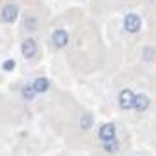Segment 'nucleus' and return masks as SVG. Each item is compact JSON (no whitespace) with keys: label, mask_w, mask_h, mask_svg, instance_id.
<instances>
[{"label":"nucleus","mask_w":156,"mask_h":156,"mask_svg":"<svg viewBox=\"0 0 156 156\" xmlns=\"http://www.w3.org/2000/svg\"><path fill=\"white\" fill-rule=\"evenodd\" d=\"M125 27H126L128 32H137V30L140 28V20L135 14H130V16H126V20H125Z\"/></svg>","instance_id":"f257e3e1"}]
</instances>
